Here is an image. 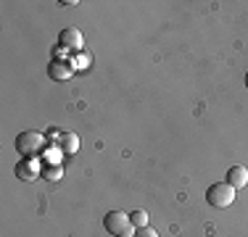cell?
I'll return each mask as SVG.
<instances>
[{"label":"cell","instance_id":"1","mask_svg":"<svg viewBox=\"0 0 248 237\" xmlns=\"http://www.w3.org/2000/svg\"><path fill=\"white\" fill-rule=\"evenodd\" d=\"M103 227L108 235L114 237H132L135 235V227L129 222V213H122V211H108L103 216Z\"/></svg>","mask_w":248,"mask_h":237},{"label":"cell","instance_id":"2","mask_svg":"<svg viewBox=\"0 0 248 237\" xmlns=\"http://www.w3.org/2000/svg\"><path fill=\"white\" fill-rule=\"evenodd\" d=\"M45 148V137L40 132H21L16 137V150L21 153L24 158H37Z\"/></svg>","mask_w":248,"mask_h":237},{"label":"cell","instance_id":"3","mask_svg":"<svg viewBox=\"0 0 248 237\" xmlns=\"http://www.w3.org/2000/svg\"><path fill=\"white\" fill-rule=\"evenodd\" d=\"M206 200L214 208H227L235 200V187H230L227 182H214V185H209V190H206Z\"/></svg>","mask_w":248,"mask_h":237},{"label":"cell","instance_id":"4","mask_svg":"<svg viewBox=\"0 0 248 237\" xmlns=\"http://www.w3.org/2000/svg\"><path fill=\"white\" fill-rule=\"evenodd\" d=\"M58 43H61V47L66 53H82V47H85V37H82L79 29L66 27L61 34H58Z\"/></svg>","mask_w":248,"mask_h":237},{"label":"cell","instance_id":"5","mask_svg":"<svg viewBox=\"0 0 248 237\" xmlns=\"http://www.w3.org/2000/svg\"><path fill=\"white\" fill-rule=\"evenodd\" d=\"M56 145H58V150H61V153L72 156V153L79 150V137H77L74 132H61V134L56 137Z\"/></svg>","mask_w":248,"mask_h":237},{"label":"cell","instance_id":"6","mask_svg":"<svg viewBox=\"0 0 248 237\" xmlns=\"http://www.w3.org/2000/svg\"><path fill=\"white\" fill-rule=\"evenodd\" d=\"M16 174H19L24 182L37 179V177H40V163H37V158H24V161L16 166Z\"/></svg>","mask_w":248,"mask_h":237},{"label":"cell","instance_id":"7","mask_svg":"<svg viewBox=\"0 0 248 237\" xmlns=\"http://www.w3.org/2000/svg\"><path fill=\"white\" fill-rule=\"evenodd\" d=\"M227 182L230 187H235V190H240V187H246L248 185V169H243V166H232V169H227Z\"/></svg>","mask_w":248,"mask_h":237},{"label":"cell","instance_id":"8","mask_svg":"<svg viewBox=\"0 0 248 237\" xmlns=\"http://www.w3.org/2000/svg\"><path fill=\"white\" fill-rule=\"evenodd\" d=\"M50 79H56V82H63V79H69V76L74 74V69H72V63H58V61H53L50 63Z\"/></svg>","mask_w":248,"mask_h":237},{"label":"cell","instance_id":"9","mask_svg":"<svg viewBox=\"0 0 248 237\" xmlns=\"http://www.w3.org/2000/svg\"><path fill=\"white\" fill-rule=\"evenodd\" d=\"M129 222H132L135 229L148 227V213H145V211H132V213H129Z\"/></svg>","mask_w":248,"mask_h":237},{"label":"cell","instance_id":"10","mask_svg":"<svg viewBox=\"0 0 248 237\" xmlns=\"http://www.w3.org/2000/svg\"><path fill=\"white\" fill-rule=\"evenodd\" d=\"M90 61H93V58L87 56V53H77L74 61H72V69H74V71H77V69H87V66H90Z\"/></svg>","mask_w":248,"mask_h":237},{"label":"cell","instance_id":"11","mask_svg":"<svg viewBox=\"0 0 248 237\" xmlns=\"http://www.w3.org/2000/svg\"><path fill=\"white\" fill-rule=\"evenodd\" d=\"M43 177H45V179H50V182H56V179H61V177H63V169H61V166H48Z\"/></svg>","mask_w":248,"mask_h":237},{"label":"cell","instance_id":"12","mask_svg":"<svg viewBox=\"0 0 248 237\" xmlns=\"http://www.w3.org/2000/svg\"><path fill=\"white\" fill-rule=\"evenodd\" d=\"M132 237H158V232H156V229H151V227H140V229H135Z\"/></svg>","mask_w":248,"mask_h":237},{"label":"cell","instance_id":"13","mask_svg":"<svg viewBox=\"0 0 248 237\" xmlns=\"http://www.w3.org/2000/svg\"><path fill=\"white\" fill-rule=\"evenodd\" d=\"M246 87H248V74H246Z\"/></svg>","mask_w":248,"mask_h":237}]
</instances>
